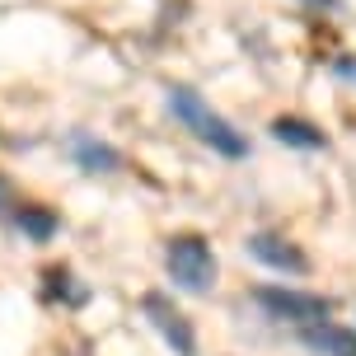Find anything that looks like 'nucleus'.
<instances>
[{
	"label": "nucleus",
	"instance_id": "f257e3e1",
	"mask_svg": "<svg viewBox=\"0 0 356 356\" xmlns=\"http://www.w3.org/2000/svg\"><path fill=\"white\" fill-rule=\"evenodd\" d=\"M169 113H174L178 122L193 131L202 145H211L216 155H225V160H244L249 155V141H244V131H234L220 113H216L193 85H169Z\"/></svg>",
	"mask_w": 356,
	"mask_h": 356
},
{
	"label": "nucleus",
	"instance_id": "f03ea898",
	"mask_svg": "<svg viewBox=\"0 0 356 356\" xmlns=\"http://www.w3.org/2000/svg\"><path fill=\"white\" fill-rule=\"evenodd\" d=\"M164 267H169V282L178 291H193V296H207L216 286V272H220L211 244L202 234H174L164 244Z\"/></svg>",
	"mask_w": 356,
	"mask_h": 356
},
{
	"label": "nucleus",
	"instance_id": "7ed1b4c3",
	"mask_svg": "<svg viewBox=\"0 0 356 356\" xmlns=\"http://www.w3.org/2000/svg\"><path fill=\"white\" fill-rule=\"evenodd\" d=\"M253 300L263 305L272 319L282 323H296V328H314L333 314V305L323 300V296H309V291H286V286H263Z\"/></svg>",
	"mask_w": 356,
	"mask_h": 356
},
{
	"label": "nucleus",
	"instance_id": "20e7f679",
	"mask_svg": "<svg viewBox=\"0 0 356 356\" xmlns=\"http://www.w3.org/2000/svg\"><path fill=\"white\" fill-rule=\"evenodd\" d=\"M141 314L155 323V333H160V338L174 347V356H197L193 323H188V314H183V309H178L169 296H160V291H145V296H141Z\"/></svg>",
	"mask_w": 356,
	"mask_h": 356
},
{
	"label": "nucleus",
	"instance_id": "39448f33",
	"mask_svg": "<svg viewBox=\"0 0 356 356\" xmlns=\"http://www.w3.org/2000/svg\"><path fill=\"white\" fill-rule=\"evenodd\" d=\"M249 253L258 258V263H267L272 272H291V277H300V272H309V258H305L286 234H249Z\"/></svg>",
	"mask_w": 356,
	"mask_h": 356
},
{
	"label": "nucleus",
	"instance_id": "423d86ee",
	"mask_svg": "<svg viewBox=\"0 0 356 356\" xmlns=\"http://www.w3.org/2000/svg\"><path fill=\"white\" fill-rule=\"evenodd\" d=\"M300 342L314 356H356V328L333 323V319L314 323V328H300Z\"/></svg>",
	"mask_w": 356,
	"mask_h": 356
},
{
	"label": "nucleus",
	"instance_id": "0eeeda50",
	"mask_svg": "<svg viewBox=\"0 0 356 356\" xmlns=\"http://www.w3.org/2000/svg\"><path fill=\"white\" fill-rule=\"evenodd\" d=\"M71 155H75V164L80 169H89V174H113L118 164H122V155L113 150V145H104V141H94V136H71Z\"/></svg>",
	"mask_w": 356,
	"mask_h": 356
},
{
	"label": "nucleus",
	"instance_id": "6e6552de",
	"mask_svg": "<svg viewBox=\"0 0 356 356\" xmlns=\"http://www.w3.org/2000/svg\"><path fill=\"white\" fill-rule=\"evenodd\" d=\"M272 136L286 141V145H300V150H323V145H328L319 127L300 122V118H277V122H272Z\"/></svg>",
	"mask_w": 356,
	"mask_h": 356
},
{
	"label": "nucleus",
	"instance_id": "1a4fd4ad",
	"mask_svg": "<svg viewBox=\"0 0 356 356\" xmlns=\"http://www.w3.org/2000/svg\"><path fill=\"white\" fill-rule=\"evenodd\" d=\"M19 230L29 234V239H38V244H42V239H52L56 234V216L47 211V207H19Z\"/></svg>",
	"mask_w": 356,
	"mask_h": 356
},
{
	"label": "nucleus",
	"instance_id": "9d476101",
	"mask_svg": "<svg viewBox=\"0 0 356 356\" xmlns=\"http://www.w3.org/2000/svg\"><path fill=\"white\" fill-rule=\"evenodd\" d=\"M338 75L342 80H356V61H338Z\"/></svg>",
	"mask_w": 356,
	"mask_h": 356
},
{
	"label": "nucleus",
	"instance_id": "9b49d317",
	"mask_svg": "<svg viewBox=\"0 0 356 356\" xmlns=\"http://www.w3.org/2000/svg\"><path fill=\"white\" fill-rule=\"evenodd\" d=\"M0 207H10V183L0 178Z\"/></svg>",
	"mask_w": 356,
	"mask_h": 356
}]
</instances>
